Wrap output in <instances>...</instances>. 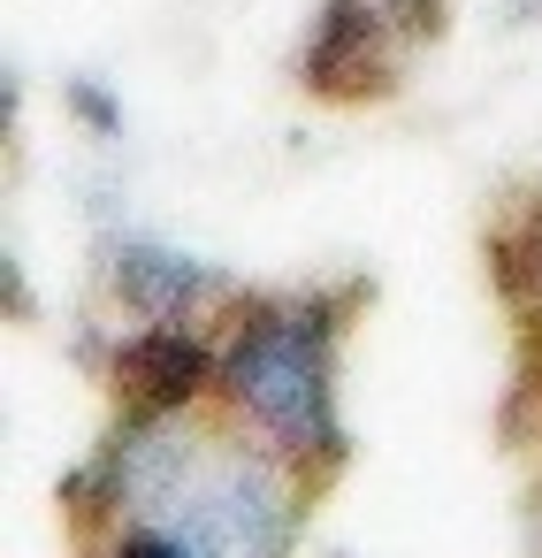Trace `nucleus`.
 <instances>
[{"label":"nucleus","mask_w":542,"mask_h":558,"mask_svg":"<svg viewBox=\"0 0 542 558\" xmlns=\"http://www.w3.org/2000/svg\"><path fill=\"white\" fill-rule=\"evenodd\" d=\"M70 108H85V116H93V131H115V100H108L100 85H70Z\"/></svg>","instance_id":"nucleus-6"},{"label":"nucleus","mask_w":542,"mask_h":558,"mask_svg":"<svg viewBox=\"0 0 542 558\" xmlns=\"http://www.w3.org/2000/svg\"><path fill=\"white\" fill-rule=\"evenodd\" d=\"M329 344L336 322L321 299L306 306H252L222 352V398L291 459H336L344 421L329 390Z\"/></svg>","instance_id":"nucleus-1"},{"label":"nucleus","mask_w":542,"mask_h":558,"mask_svg":"<svg viewBox=\"0 0 542 558\" xmlns=\"http://www.w3.org/2000/svg\"><path fill=\"white\" fill-rule=\"evenodd\" d=\"M115 291H123L146 322H184L207 291H222V276H214L207 260H192V253L123 238V245H115Z\"/></svg>","instance_id":"nucleus-5"},{"label":"nucleus","mask_w":542,"mask_h":558,"mask_svg":"<svg viewBox=\"0 0 542 558\" xmlns=\"http://www.w3.org/2000/svg\"><path fill=\"white\" fill-rule=\"evenodd\" d=\"M115 375H123V398L138 413H184L207 383H222V360L207 352V337H192L176 322H153L115 352Z\"/></svg>","instance_id":"nucleus-3"},{"label":"nucleus","mask_w":542,"mask_h":558,"mask_svg":"<svg viewBox=\"0 0 542 558\" xmlns=\"http://www.w3.org/2000/svg\"><path fill=\"white\" fill-rule=\"evenodd\" d=\"M519 9H542V0H519Z\"/></svg>","instance_id":"nucleus-7"},{"label":"nucleus","mask_w":542,"mask_h":558,"mask_svg":"<svg viewBox=\"0 0 542 558\" xmlns=\"http://www.w3.org/2000/svg\"><path fill=\"white\" fill-rule=\"evenodd\" d=\"M382 24H390V0H329L313 24V47H306V85L313 93H374Z\"/></svg>","instance_id":"nucleus-4"},{"label":"nucleus","mask_w":542,"mask_h":558,"mask_svg":"<svg viewBox=\"0 0 542 558\" xmlns=\"http://www.w3.org/2000/svg\"><path fill=\"white\" fill-rule=\"evenodd\" d=\"M146 527H161L176 543V558L192 550H283L298 527V505L275 474V459H260L252 444H192V459L176 466V482L153 497Z\"/></svg>","instance_id":"nucleus-2"}]
</instances>
